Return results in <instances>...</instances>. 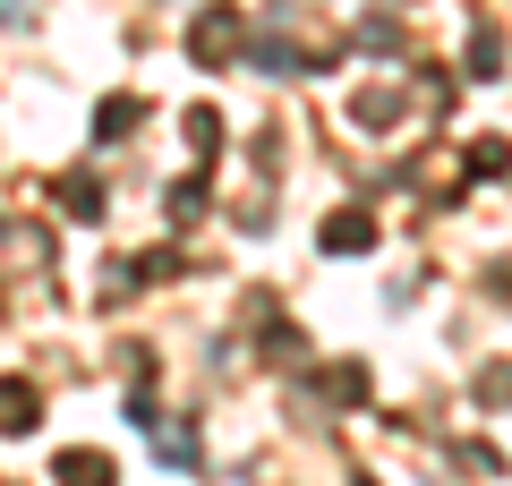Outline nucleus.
<instances>
[{"instance_id":"423d86ee","label":"nucleus","mask_w":512,"mask_h":486,"mask_svg":"<svg viewBox=\"0 0 512 486\" xmlns=\"http://www.w3.org/2000/svg\"><path fill=\"white\" fill-rule=\"evenodd\" d=\"M60 205H69L77 222H103V188H94L86 171H77V180H60Z\"/></svg>"},{"instance_id":"39448f33","label":"nucleus","mask_w":512,"mask_h":486,"mask_svg":"<svg viewBox=\"0 0 512 486\" xmlns=\"http://www.w3.org/2000/svg\"><path fill=\"white\" fill-rule=\"evenodd\" d=\"M52 478L60 486H111V461H103V452H60Z\"/></svg>"},{"instance_id":"6e6552de","label":"nucleus","mask_w":512,"mask_h":486,"mask_svg":"<svg viewBox=\"0 0 512 486\" xmlns=\"http://www.w3.org/2000/svg\"><path fill=\"white\" fill-rule=\"evenodd\" d=\"M495 60H504V35L478 26V35H470V77H495Z\"/></svg>"},{"instance_id":"7ed1b4c3","label":"nucleus","mask_w":512,"mask_h":486,"mask_svg":"<svg viewBox=\"0 0 512 486\" xmlns=\"http://www.w3.org/2000/svg\"><path fill=\"white\" fill-rule=\"evenodd\" d=\"M137 120H146V103H137V94H103V111H94V137H103V145H120Z\"/></svg>"},{"instance_id":"f03ea898","label":"nucleus","mask_w":512,"mask_h":486,"mask_svg":"<svg viewBox=\"0 0 512 486\" xmlns=\"http://www.w3.org/2000/svg\"><path fill=\"white\" fill-rule=\"evenodd\" d=\"M35 418H43L35 384H26V376H9V384H0V435H35Z\"/></svg>"},{"instance_id":"20e7f679","label":"nucleus","mask_w":512,"mask_h":486,"mask_svg":"<svg viewBox=\"0 0 512 486\" xmlns=\"http://www.w3.org/2000/svg\"><path fill=\"white\" fill-rule=\"evenodd\" d=\"M316 239H325L333 256H359V248H376V222H367V214H333Z\"/></svg>"},{"instance_id":"0eeeda50","label":"nucleus","mask_w":512,"mask_h":486,"mask_svg":"<svg viewBox=\"0 0 512 486\" xmlns=\"http://www.w3.org/2000/svg\"><path fill=\"white\" fill-rule=\"evenodd\" d=\"M188 145H197L205 162L222 154V111H214V103H197V111H188Z\"/></svg>"},{"instance_id":"f257e3e1","label":"nucleus","mask_w":512,"mask_h":486,"mask_svg":"<svg viewBox=\"0 0 512 486\" xmlns=\"http://www.w3.org/2000/svg\"><path fill=\"white\" fill-rule=\"evenodd\" d=\"M231 43H239V18H231V9H205V18L188 26V52H197V60H231Z\"/></svg>"},{"instance_id":"9b49d317","label":"nucleus","mask_w":512,"mask_h":486,"mask_svg":"<svg viewBox=\"0 0 512 486\" xmlns=\"http://www.w3.org/2000/svg\"><path fill=\"white\" fill-rule=\"evenodd\" d=\"M359 486H376V478H359Z\"/></svg>"},{"instance_id":"9d476101","label":"nucleus","mask_w":512,"mask_h":486,"mask_svg":"<svg viewBox=\"0 0 512 486\" xmlns=\"http://www.w3.org/2000/svg\"><path fill=\"white\" fill-rule=\"evenodd\" d=\"M171 214L197 222V214H205V180H180V188H171Z\"/></svg>"},{"instance_id":"1a4fd4ad","label":"nucleus","mask_w":512,"mask_h":486,"mask_svg":"<svg viewBox=\"0 0 512 486\" xmlns=\"http://www.w3.org/2000/svg\"><path fill=\"white\" fill-rule=\"evenodd\" d=\"M248 60H256V69H265V77H282V69H299V52H291V43H256Z\"/></svg>"}]
</instances>
